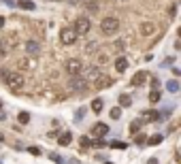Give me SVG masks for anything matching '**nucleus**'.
Instances as JSON below:
<instances>
[{
  "mask_svg": "<svg viewBox=\"0 0 181 164\" xmlns=\"http://www.w3.org/2000/svg\"><path fill=\"white\" fill-rule=\"evenodd\" d=\"M117 28H119L117 17H104V19L100 21V30H102L104 36H113V34L117 32Z\"/></svg>",
  "mask_w": 181,
  "mask_h": 164,
  "instance_id": "1",
  "label": "nucleus"
},
{
  "mask_svg": "<svg viewBox=\"0 0 181 164\" xmlns=\"http://www.w3.org/2000/svg\"><path fill=\"white\" fill-rule=\"evenodd\" d=\"M89 28H92V21H89V17H79V19H75V26H73V30L77 32V36H83V34H87L89 32Z\"/></svg>",
  "mask_w": 181,
  "mask_h": 164,
  "instance_id": "2",
  "label": "nucleus"
},
{
  "mask_svg": "<svg viewBox=\"0 0 181 164\" xmlns=\"http://www.w3.org/2000/svg\"><path fill=\"white\" fill-rule=\"evenodd\" d=\"M64 70H66L71 77H73V75H79L81 70H83V62H81L79 58H71V60L64 62Z\"/></svg>",
  "mask_w": 181,
  "mask_h": 164,
  "instance_id": "3",
  "label": "nucleus"
},
{
  "mask_svg": "<svg viewBox=\"0 0 181 164\" xmlns=\"http://www.w3.org/2000/svg\"><path fill=\"white\" fill-rule=\"evenodd\" d=\"M77 38H79V36H77V32H75L73 28H62V30H60V43H62V45H75Z\"/></svg>",
  "mask_w": 181,
  "mask_h": 164,
  "instance_id": "4",
  "label": "nucleus"
},
{
  "mask_svg": "<svg viewBox=\"0 0 181 164\" xmlns=\"http://www.w3.org/2000/svg\"><path fill=\"white\" fill-rule=\"evenodd\" d=\"M68 87L73 90V92H87V81L83 79V77H79V75H73L71 77V81H68Z\"/></svg>",
  "mask_w": 181,
  "mask_h": 164,
  "instance_id": "5",
  "label": "nucleus"
},
{
  "mask_svg": "<svg viewBox=\"0 0 181 164\" xmlns=\"http://www.w3.org/2000/svg\"><path fill=\"white\" fill-rule=\"evenodd\" d=\"M7 85L11 87V90H19V87H24V75L21 73H11V75H7Z\"/></svg>",
  "mask_w": 181,
  "mask_h": 164,
  "instance_id": "6",
  "label": "nucleus"
},
{
  "mask_svg": "<svg viewBox=\"0 0 181 164\" xmlns=\"http://www.w3.org/2000/svg\"><path fill=\"white\" fill-rule=\"evenodd\" d=\"M102 73H100V68H98V64H92V66H87L85 68V81H96L98 77H100Z\"/></svg>",
  "mask_w": 181,
  "mask_h": 164,
  "instance_id": "7",
  "label": "nucleus"
},
{
  "mask_svg": "<svg viewBox=\"0 0 181 164\" xmlns=\"http://www.w3.org/2000/svg\"><path fill=\"white\" fill-rule=\"evenodd\" d=\"M113 83H115V79H113V77H98L96 81H94V85H96V90H104V87H111Z\"/></svg>",
  "mask_w": 181,
  "mask_h": 164,
  "instance_id": "8",
  "label": "nucleus"
},
{
  "mask_svg": "<svg viewBox=\"0 0 181 164\" xmlns=\"http://www.w3.org/2000/svg\"><path fill=\"white\" fill-rule=\"evenodd\" d=\"M26 51H28V56H38L41 53V45L36 41H28L26 43Z\"/></svg>",
  "mask_w": 181,
  "mask_h": 164,
  "instance_id": "9",
  "label": "nucleus"
},
{
  "mask_svg": "<svg viewBox=\"0 0 181 164\" xmlns=\"http://www.w3.org/2000/svg\"><path fill=\"white\" fill-rule=\"evenodd\" d=\"M145 81H147V73H143V70H141V73H137V75H134V77L130 79V85L139 87V85H143Z\"/></svg>",
  "mask_w": 181,
  "mask_h": 164,
  "instance_id": "10",
  "label": "nucleus"
},
{
  "mask_svg": "<svg viewBox=\"0 0 181 164\" xmlns=\"http://www.w3.org/2000/svg\"><path fill=\"white\" fill-rule=\"evenodd\" d=\"M107 132H109V126H107V124H100V122L92 128V134H94V136H104Z\"/></svg>",
  "mask_w": 181,
  "mask_h": 164,
  "instance_id": "11",
  "label": "nucleus"
},
{
  "mask_svg": "<svg viewBox=\"0 0 181 164\" xmlns=\"http://www.w3.org/2000/svg\"><path fill=\"white\" fill-rule=\"evenodd\" d=\"M126 68H128V60H126L124 56H119V58L115 60V70H117V73H124Z\"/></svg>",
  "mask_w": 181,
  "mask_h": 164,
  "instance_id": "12",
  "label": "nucleus"
},
{
  "mask_svg": "<svg viewBox=\"0 0 181 164\" xmlns=\"http://www.w3.org/2000/svg\"><path fill=\"white\" fill-rule=\"evenodd\" d=\"M153 30H155V28H153L151 21H143V23H141V34H143V36H149Z\"/></svg>",
  "mask_w": 181,
  "mask_h": 164,
  "instance_id": "13",
  "label": "nucleus"
},
{
  "mask_svg": "<svg viewBox=\"0 0 181 164\" xmlns=\"http://www.w3.org/2000/svg\"><path fill=\"white\" fill-rule=\"evenodd\" d=\"M15 7H19V9H24V11H34V2H32V0H19V2L15 5Z\"/></svg>",
  "mask_w": 181,
  "mask_h": 164,
  "instance_id": "14",
  "label": "nucleus"
},
{
  "mask_svg": "<svg viewBox=\"0 0 181 164\" xmlns=\"http://www.w3.org/2000/svg\"><path fill=\"white\" fill-rule=\"evenodd\" d=\"M143 117H145V120H149V122H158V120H160V113L153 111V109H149V111L143 113Z\"/></svg>",
  "mask_w": 181,
  "mask_h": 164,
  "instance_id": "15",
  "label": "nucleus"
},
{
  "mask_svg": "<svg viewBox=\"0 0 181 164\" xmlns=\"http://www.w3.org/2000/svg\"><path fill=\"white\" fill-rule=\"evenodd\" d=\"M166 92H170V94H177V92H179V81H177V79H170V81H166Z\"/></svg>",
  "mask_w": 181,
  "mask_h": 164,
  "instance_id": "16",
  "label": "nucleus"
},
{
  "mask_svg": "<svg viewBox=\"0 0 181 164\" xmlns=\"http://www.w3.org/2000/svg\"><path fill=\"white\" fill-rule=\"evenodd\" d=\"M141 126H143V122H141V120H134V122L130 124V134H137V132L141 130Z\"/></svg>",
  "mask_w": 181,
  "mask_h": 164,
  "instance_id": "17",
  "label": "nucleus"
},
{
  "mask_svg": "<svg viewBox=\"0 0 181 164\" xmlns=\"http://www.w3.org/2000/svg\"><path fill=\"white\" fill-rule=\"evenodd\" d=\"M92 111L94 113H100L102 111V98H94L92 100Z\"/></svg>",
  "mask_w": 181,
  "mask_h": 164,
  "instance_id": "18",
  "label": "nucleus"
},
{
  "mask_svg": "<svg viewBox=\"0 0 181 164\" xmlns=\"http://www.w3.org/2000/svg\"><path fill=\"white\" fill-rule=\"evenodd\" d=\"M71 132H64V134H60V141H58V143L60 145H71Z\"/></svg>",
  "mask_w": 181,
  "mask_h": 164,
  "instance_id": "19",
  "label": "nucleus"
},
{
  "mask_svg": "<svg viewBox=\"0 0 181 164\" xmlns=\"http://www.w3.org/2000/svg\"><path fill=\"white\" fill-rule=\"evenodd\" d=\"M132 105V98L128 96V94H122L119 96V107H130Z\"/></svg>",
  "mask_w": 181,
  "mask_h": 164,
  "instance_id": "20",
  "label": "nucleus"
},
{
  "mask_svg": "<svg viewBox=\"0 0 181 164\" xmlns=\"http://www.w3.org/2000/svg\"><path fill=\"white\" fill-rule=\"evenodd\" d=\"M7 53H9V45H7L5 38H0V58H5Z\"/></svg>",
  "mask_w": 181,
  "mask_h": 164,
  "instance_id": "21",
  "label": "nucleus"
},
{
  "mask_svg": "<svg viewBox=\"0 0 181 164\" xmlns=\"http://www.w3.org/2000/svg\"><path fill=\"white\" fill-rule=\"evenodd\" d=\"M109 115H111V120H119L122 117V107H113Z\"/></svg>",
  "mask_w": 181,
  "mask_h": 164,
  "instance_id": "22",
  "label": "nucleus"
},
{
  "mask_svg": "<svg viewBox=\"0 0 181 164\" xmlns=\"http://www.w3.org/2000/svg\"><path fill=\"white\" fill-rule=\"evenodd\" d=\"M162 138H164L162 134H153V136H149V138H147V145H158Z\"/></svg>",
  "mask_w": 181,
  "mask_h": 164,
  "instance_id": "23",
  "label": "nucleus"
},
{
  "mask_svg": "<svg viewBox=\"0 0 181 164\" xmlns=\"http://www.w3.org/2000/svg\"><path fill=\"white\" fill-rule=\"evenodd\" d=\"M17 120H19V124H28V122H30V115H28L26 111H21V113L17 115Z\"/></svg>",
  "mask_w": 181,
  "mask_h": 164,
  "instance_id": "24",
  "label": "nucleus"
},
{
  "mask_svg": "<svg viewBox=\"0 0 181 164\" xmlns=\"http://www.w3.org/2000/svg\"><path fill=\"white\" fill-rule=\"evenodd\" d=\"M98 9H100V7H98V2H96V0L87 2V11H89V13H98Z\"/></svg>",
  "mask_w": 181,
  "mask_h": 164,
  "instance_id": "25",
  "label": "nucleus"
},
{
  "mask_svg": "<svg viewBox=\"0 0 181 164\" xmlns=\"http://www.w3.org/2000/svg\"><path fill=\"white\" fill-rule=\"evenodd\" d=\"M160 98H162V94L158 92V90H153V92L149 94V100H151V102H158V100H160Z\"/></svg>",
  "mask_w": 181,
  "mask_h": 164,
  "instance_id": "26",
  "label": "nucleus"
},
{
  "mask_svg": "<svg viewBox=\"0 0 181 164\" xmlns=\"http://www.w3.org/2000/svg\"><path fill=\"white\" fill-rule=\"evenodd\" d=\"M83 117H85V109L81 107V109H79L77 113H75V122H81V120H83Z\"/></svg>",
  "mask_w": 181,
  "mask_h": 164,
  "instance_id": "27",
  "label": "nucleus"
},
{
  "mask_svg": "<svg viewBox=\"0 0 181 164\" xmlns=\"http://www.w3.org/2000/svg\"><path fill=\"white\" fill-rule=\"evenodd\" d=\"M51 160H53L56 164H66V160H64L62 156H58V153H51Z\"/></svg>",
  "mask_w": 181,
  "mask_h": 164,
  "instance_id": "28",
  "label": "nucleus"
},
{
  "mask_svg": "<svg viewBox=\"0 0 181 164\" xmlns=\"http://www.w3.org/2000/svg\"><path fill=\"white\" fill-rule=\"evenodd\" d=\"M94 49H98V43H89V45L85 47V53H92Z\"/></svg>",
  "mask_w": 181,
  "mask_h": 164,
  "instance_id": "29",
  "label": "nucleus"
},
{
  "mask_svg": "<svg viewBox=\"0 0 181 164\" xmlns=\"http://www.w3.org/2000/svg\"><path fill=\"white\" fill-rule=\"evenodd\" d=\"M107 62H109V56L107 53H100L98 56V64H107Z\"/></svg>",
  "mask_w": 181,
  "mask_h": 164,
  "instance_id": "30",
  "label": "nucleus"
},
{
  "mask_svg": "<svg viewBox=\"0 0 181 164\" xmlns=\"http://www.w3.org/2000/svg\"><path fill=\"white\" fill-rule=\"evenodd\" d=\"M111 147H117V149H126V143H119V141H113Z\"/></svg>",
  "mask_w": 181,
  "mask_h": 164,
  "instance_id": "31",
  "label": "nucleus"
},
{
  "mask_svg": "<svg viewBox=\"0 0 181 164\" xmlns=\"http://www.w3.org/2000/svg\"><path fill=\"white\" fill-rule=\"evenodd\" d=\"M81 145H83V147H87V145H92V141H89L87 136H81Z\"/></svg>",
  "mask_w": 181,
  "mask_h": 164,
  "instance_id": "32",
  "label": "nucleus"
},
{
  "mask_svg": "<svg viewBox=\"0 0 181 164\" xmlns=\"http://www.w3.org/2000/svg\"><path fill=\"white\" fill-rule=\"evenodd\" d=\"M28 151H30L32 156H41V149H38V147H28Z\"/></svg>",
  "mask_w": 181,
  "mask_h": 164,
  "instance_id": "33",
  "label": "nucleus"
},
{
  "mask_svg": "<svg viewBox=\"0 0 181 164\" xmlns=\"http://www.w3.org/2000/svg\"><path fill=\"white\" fill-rule=\"evenodd\" d=\"M168 15H170V17H175V15H177V5H173V7L168 9Z\"/></svg>",
  "mask_w": 181,
  "mask_h": 164,
  "instance_id": "34",
  "label": "nucleus"
},
{
  "mask_svg": "<svg viewBox=\"0 0 181 164\" xmlns=\"http://www.w3.org/2000/svg\"><path fill=\"white\" fill-rule=\"evenodd\" d=\"M145 141H147L145 136H137V143H139V145H143V143H145Z\"/></svg>",
  "mask_w": 181,
  "mask_h": 164,
  "instance_id": "35",
  "label": "nucleus"
},
{
  "mask_svg": "<svg viewBox=\"0 0 181 164\" xmlns=\"http://www.w3.org/2000/svg\"><path fill=\"white\" fill-rule=\"evenodd\" d=\"M7 2V7H15V0H5Z\"/></svg>",
  "mask_w": 181,
  "mask_h": 164,
  "instance_id": "36",
  "label": "nucleus"
},
{
  "mask_svg": "<svg viewBox=\"0 0 181 164\" xmlns=\"http://www.w3.org/2000/svg\"><path fill=\"white\" fill-rule=\"evenodd\" d=\"M5 21H7L5 17H0V28H2V26H5Z\"/></svg>",
  "mask_w": 181,
  "mask_h": 164,
  "instance_id": "37",
  "label": "nucleus"
},
{
  "mask_svg": "<svg viewBox=\"0 0 181 164\" xmlns=\"http://www.w3.org/2000/svg\"><path fill=\"white\" fill-rule=\"evenodd\" d=\"M147 164H158V160H155V158H151V160H149Z\"/></svg>",
  "mask_w": 181,
  "mask_h": 164,
  "instance_id": "38",
  "label": "nucleus"
},
{
  "mask_svg": "<svg viewBox=\"0 0 181 164\" xmlns=\"http://www.w3.org/2000/svg\"><path fill=\"white\" fill-rule=\"evenodd\" d=\"M0 109H2V100H0Z\"/></svg>",
  "mask_w": 181,
  "mask_h": 164,
  "instance_id": "39",
  "label": "nucleus"
},
{
  "mask_svg": "<svg viewBox=\"0 0 181 164\" xmlns=\"http://www.w3.org/2000/svg\"><path fill=\"white\" fill-rule=\"evenodd\" d=\"M0 141H2V134H0Z\"/></svg>",
  "mask_w": 181,
  "mask_h": 164,
  "instance_id": "40",
  "label": "nucleus"
},
{
  "mask_svg": "<svg viewBox=\"0 0 181 164\" xmlns=\"http://www.w3.org/2000/svg\"><path fill=\"white\" fill-rule=\"evenodd\" d=\"M104 164H111V162H104Z\"/></svg>",
  "mask_w": 181,
  "mask_h": 164,
  "instance_id": "41",
  "label": "nucleus"
}]
</instances>
